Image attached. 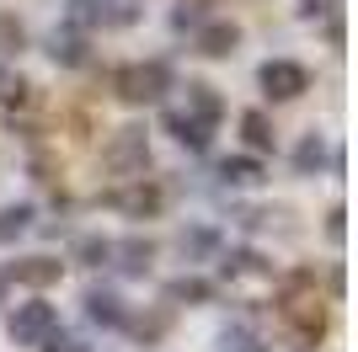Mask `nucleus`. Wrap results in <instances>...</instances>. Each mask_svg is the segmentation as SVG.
<instances>
[{"label": "nucleus", "mask_w": 358, "mask_h": 352, "mask_svg": "<svg viewBox=\"0 0 358 352\" xmlns=\"http://www.w3.org/2000/svg\"><path fill=\"white\" fill-rule=\"evenodd\" d=\"M32 224V203H11V208H0V246H11L16 235Z\"/></svg>", "instance_id": "17"}, {"label": "nucleus", "mask_w": 358, "mask_h": 352, "mask_svg": "<svg viewBox=\"0 0 358 352\" xmlns=\"http://www.w3.org/2000/svg\"><path fill=\"white\" fill-rule=\"evenodd\" d=\"M224 352H257V342L246 331H224Z\"/></svg>", "instance_id": "27"}, {"label": "nucleus", "mask_w": 358, "mask_h": 352, "mask_svg": "<svg viewBox=\"0 0 358 352\" xmlns=\"http://www.w3.org/2000/svg\"><path fill=\"white\" fill-rule=\"evenodd\" d=\"M305 86H310V75H305V64H294V59H268V64H262V91L278 96V102L299 96Z\"/></svg>", "instance_id": "6"}, {"label": "nucleus", "mask_w": 358, "mask_h": 352, "mask_svg": "<svg viewBox=\"0 0 358 352\" xmlns=\"http://www.w3.org/2000/svg\"><path fill=\"white\" fill-rule=\"evenodd\" d=\"M166 129L177 133L187 149H203V145H209V133H214V123H203V117H193V112H166Z\"/></svg>", "instance_id": "10"}, {"label": "nucleus", "mask_w": 358, "mask_h": 352, "mask_svg": "<svg viewBox=\"0 0 358 352\" xmlns=\"http://www.w3.org/2000/svg\"><path fill=\"white\" fill-rule=\"evenodd\" d=\"M27 80H22V75H11V70H0V102H11V107H22L27 102Z\"/></svg>", "instance_id": "24"}, {"label": "nucleus", "mask_w": 358, "mask_h": 352, "mask_svg": "<svg viewBox=\"0 0 358 352\" xmlns=\"http://www.w3.org/2000/svg\"><path fill=\"white\" fill-rule=\"evenodd\" d=\"M315 278L310 272H294L289 278V288H284V299H278V315H284L289 325H294L305 342H315L321 337V325H327V315H321V299H315Z\"/></svg>", "instance_id": "1"}, {"label": "nucleus", "mask_w": 358, "mask_h": 352, "mask_svg": "<svg viewBox=\"0 0 358 352\" xmlns=\"http://www.w3.org/2000/svg\"><path fill=\"white\" fill-rule=\"evenodd\" d=\"M171 22L177 27H203L209 22V0H182L177 11H171Z\"/></svg>", "instance_id": "22"}, {"label": "nucleus", "mask_w": 358, "mask_h": 352, "mask_svg": "<svg viewBox=\"0 0 358 352\" xmlns=\"http://www.w3.org/2000/svg\"><path fill=\"white\" fill-rule=\"evenodd\" d=\"M299 11H305V16H331V11H337V0H305Z\"/></svg>", "instance_id": "29"}, {"label": "nucleus", "mask_w": 358, "mask_h": 352, "mask_svg": "<svg viewBox=\"0 0 358 352\" xmlns=\"http://www.w3.org/2000/svg\"><path fill=\"white\" fill-rule=\"evenodd\" d=\"M166 299H171V305H209L214 288L203 278H177V283H166Z\"/></svg>", "instance_id": "15"}, {"label": "nucleus", "mask_w": 358, "mask_h": 352, "mask_svg": "<svg viewBox=\"0 0 358 352\" xmlns=\"http://www.w3.org/2000/svg\"><path fill=\"white\" fill-rule=\"evenodd\" d=\"M54 325H59V315H54V305H43V299H32V305H16L11 321H6V331H11L16 347H43L48 337H54Z\"/></svg>", "instance_id": "4"}, {"label": "nucleus", "mask_w": 358, "mask_h": 352, "mask_svg": "<svg viewBox=\"0 0 358 352\" xmlns=\"http://www.w3.org/2000/svg\"><path fill=\"white\" fill-rule=\"evenodd\" d=\"M107 203H113V208H123L129 219H155V214H161V203H166V192L155 187V182H145V176H134L129 187L107 192Z\"/></svg>", "instance_id": "5"}, {"label": "nucleus", "mask_w": 358, "mask_h": 352, "mask_svg": "<svg viewBox=\"0 0 358 352\" xmlns=\"http://www.w3.org/2000/svg\"><path fill=\"white\" fill-rule=\"evenodd\" d=\"M214 251H220V235L214 230H187L182 235V256H187V262H203V256H214Z\"/></svg>", "instance_id": "19"}, {"label": "nucleus", "mask_w": 358, "mask_h": 352, "mask_svg": "<svg viewBox=\"0 0 358 352\" xmlns=\"http://www.w3.org/2000/svg\"><path fill=\"white\" fill-rule=\"evenodd\" d=\"M113 256H118V272H129V278H145L150 262H155V246L134 235V240H118V246H113Z\"/></svg>", "instance_id": "9"}, {"label": "nucleus", "mask_w": 358, "mask_h": 352, "mask_svg": "<svg viewBox=\"0 0 358 352\" xmlns=\"http://www.w3.org/2000/svg\"><path fill=\"white\" fill-rule=\"evenodd\" d=\"M48 59H54V64H86V38H80V32H54V38H48Z\"/></svg>", "instance_id": "11"}, {"label": "nucleus", "mask_w": 358, "mask_h": 352, "mask_svg": "<svg viewBox=\"0 0 358 352\" xmlns=\"http://www.w3.org/2000/svg\"><path fill=\"white\" fill-rule=\"evenodd\" d=\"M348 214H343V208H331V214H327V235H331V240H343V230H348Z\"/></svg>", "instance_id": "30"}, {"label": "nucleus", "mask_w": 358, "mask_h": 352, "mask_svg": "<svg viewBox=\"0 0 358 352\" xmlns=\"http://www.w3.org/2000/svg\"><path fill=\"white\" fill-rule=\"evenodd\" d=\"M220 267H224V278H273V267L262 262L257 251H230Z\"/></svg>", "instance_id": "13"}, {"label": "nucleus", "mask_w": 358, "mask_h": 352, "mask_svg": "<svg viewBox=\"0 0 358 352\" xmlns=\"http://www.w3.org/2000/svg\"><path fill=\"white\" fill-rule=\"evenodd\" d=\"M139 16V0H102V22L107 27H129Z\"/></svg>", "instance_id": "21"}, {"label": "nucleus", "mask_w": 358, "mask_h": 352, "mask_svg": "<svg viewBox=\"0 0 358 352\" xmlns=\"http://www.w3.org/2000/svg\"><path fill=\"white\" fill-rule=\"evenodd\" d=\"M241 133H246V145H252L257 155H268V149H273V123L262 112H246V117H241Z\"/></svg>", "instance_id": "16"}, {"label": "nucleus", "mask_w": 358, "mask_h": 352, "mask_svg": "<svg viewBox=\"0 0 358 352\" xmlns=\"http://www.w3.org/2000/svg\"><path fill=\"white\" fill-rule=\"evenodd\" d=\"M70 22L75 27H96L102 22V0H70Z\"/></svg>", "instance_id": "25"}, {"label": "nucleus", "mask_w": 358, "mask_h": 352, "mask_svg": "<svg viewBox=\"0 0 358 352\" xmlns=\"http://www.w3.org/2000/svg\"><path fill=\"white\" fill-rule=\"evenodd\" d=\"M187 107H193V117H203V123H220V112H224V102L214 96V86H203V80L187 86Z\"/></svg>", "instance_id": "14"}, {"label": "nucleus", "mask_w": 358, "mask_h": 352, "mask_svg": "<svg viewBox=\"0 0 358 352\" xmlns=\"http://www.w3.org/2000/svg\"><path fill=\"white\" fill-rule=\"evenodd\" d=\"M43 352H86V347H80L75 337H48V342H43Z\"/></svg>", "instance_id": "28"}, {"label": "nucleus", "mask_w": 358, "mask_h": 352, "mask_svg": "<svg viewBox=\"0 0 358 352\" xmlns=\"http://www.w3.org/2000/svg\"><path fill=\"white\" fill-rule=\"evenodd\" d=\"M0 305H6V278H0Z\"/></svg>", "instance_id": "31"}, {"label": "nucleus", "mask_w": 358, "mask_h": 352, "mask_svg": "<svg viewBox=\"0 0 358 352\" xmlns=\"http://www.w3.org/2000/svg\"><path fill=\"white\" fill-rule=\"evenodd\" d=\"M113 91H118L129 107H145V102H161L166 91H171V70H166L161 59H150V64H129V70L113 75Z\"/></svg>", "instance_id": "2"}, {"label": "nucleus", "mask_w": 358, "mask_h": 352, "mask_svg": "<svg viewBox=\"0 0 358 352\" xmlns=\"http://www.w3.org/2000/svg\"><path fill=\"white\" fill-rule=\"evenodd\" d=\"M321 161H327V149H321V139H305V145L294 149V166H299V171H315Z\"/></svg>", "instance_id": "26"}, {"label": "nucleus", "mask_w": 358, "mask_h": 352, "mask_svg": "<svg viewBox=\"0 0 358 352\" xmlns=\"http://www.w3.org/2000/svg\"><path fill=\"white\" fill-rule=\"evenodd\" d=\"M224 182H241V187H252V182H262V161L257 155H236V161H224Z\"/></svg>", "instance_id": "20"}, {"label": "nucleus", "mask_w": 358, "mask_h": 352, "mask_svg": "<svg viewBox=\"0 0 358 352\" xmlns=\"http://www.w3.org/2000/svg\"><path fill=\"white\" fill-rule=\"evenodd\" d=\"M86 315L96 325H123V299H118V293H107V288H91L86 293Z\"/></svg>", "instance_id": "12"}, {"label": "nucleus", "mask_w": 358, "mask_h": 352, "mask_svg": "<svg viewBox=\"0 0 358 352\" xmlns=\"http://www.w3.org/2000/svg\"><path fill=\"white\" fill-rule=\"evenodd\" d=\"M236 43H241L236 22H203V27H198V54H209V59L236 54Z\"/></svg>", "instance_id": "7"}, {"label": "nucleus", "mask_w": 358, "mask_h": 352, "mask_svg": "<svg viewBox=\"0 0 358 352\" xmlns=\"http://www.w3.org/2000/svg\"><path fill=\"white\" fill-rule=\"evenodd\" d=\"M145 161H150V139H145V129H118L113 139H107V149H102V166H107L113 176H129V182L145 171Z\"/></svg>", "instance_id": "3"}, {"label": "nucleus", "mask_w": 358, "mask_h": 352, "mask_svg": "<svg viewBox=\"0 0 358 352\" xmlns=\"http://www.w3.org/2000/svg\"><path fill=\"white\" fill-rule=\"evenodd\" d=\"M64 262H54V256H27V262H11V278L27 283V288H48V283H59Z\"/></svg>", "instance_id": "8"}, {"label": "nucleus", "mask_w": 358, "mask_h": 352, "mask_svg": "<svg viewBox=\"0 0 358 352\" xmlns=\"http://www.w3.org/2000/svg\"><path fill=\"white\" fill-rule=\"evenodd\" d=\"M75 262H80V267H102V262H113V240H102V235L75 240Z\"/></svg>", "instance_id": "18"}, {"label": "nucleus", "mask_w": 358, "mask_h": 352, "mask_svg": "<svg viewBox=\"0 0 358 352\" xmlns=\"http://www.w3.org/2000/svg\"><path fill=\"white\" fill-rule=\"evenodd\" d=\"M22 43H27V27H22L16 16H6V11H0V54H16Z\"/></svg>", "instance_id": "23"}]
</instances>
